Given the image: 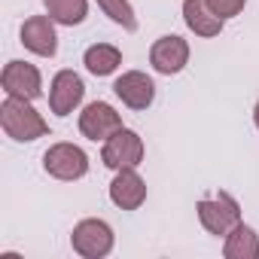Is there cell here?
I'll return each mask as SVG.
<instances>
[{
    "instance_id": "obj_5",
    "label": "cell",
    "mask_w": 259,
    "mask_h": 259,
    "mask_svg": "<svg viewBox=\"0 0 259 259\" xmlns=\"http://www.w3.org/2000/svg\"><path fill=\"white\" fill-rule=\"evenodd\" d=\"M101 162L113 171H122V168H138L144 162V141L138 132L132 128H122L113 138L104 141V150H101Z\"/></svg>"
},
{
    "instance_id": "obj_6",
    "label": "cell",
    "mask_w": 259,
    "mask_h": 259,
    "mask_svg": "<svg viewBox=\"0 0 259 259\" xmlns=\"http://www.w3.org/2000/svg\"><path fill=\"white\" fill-rule=\"evenodd\" d=\"M0 85L10 98H25V101H37L43 95V76L34 64L28 61H10L0 73Z\"/></svg>"
},
{
    "instance_id": "obj_11",
    "label": "cell",
    "mask_w": 259,
    "mask_h": 259,
    "mask_svg": "<svg viewBox=\"0 0 259 259\" xmlns=\"http://www.w3.org/2000/svg\"><path fill=\"white\" fill-rule=\"evenodd\" d=\"M22 46L40 58H55L58 52V34L52 16H31L22 25Z\"/></svg>"
},
{
    "instance_id": "obj_18",
    "label": "cell",
    "mask_w": 259,
    "mask_h": 259,
    "mask_svg": "<svg viewBox=\"0 0 259 259\" xmlns=\"http://www.w3.org/2000/svg\"><path fill=\"white\" fill-rule=\"evenodd\" d=\"M207 7L226 22V19H235L238 13H244V7H247V0H207Z\"/></svg>"
},
{
    "instance_id": "obj_4",
    "label": "cell",
    "mask_w": 259,
    "mask_h": 259,
    "mask_svg": "<svg viewBox=\"0 0 259 259\" xmlns=\"http://www.w3.org/2000/svg\"><path fill=\"white\" fill-rule=\"evenodd\" d=\"M43 168L55 180H82L89 174V156L76 144H52L43 153Z\"/></svg>"
},
{
    "instance_id": "obj_17",
    "label": "cell",
    "mask_w": 259,
    "mask_h": 259,
    "mask_svg": "<svg viewBox=\"0 0 259 259\" xmlns=\"http://www.w3.org/2000/svg\"><path fill=\"white\" fill-rule=\"evenodd\" d=\"M98 7L104 10V16H110V22H116L125 31H138V16L132 10L128 0H98Z\"/></svg>"
},
{
    "instance_id": "obj_12",
    "label": "cell",
    "mask_w": 259,
    "mask_h": 259,
    "mask_svg": "<svg viewBox=\"0 0 259 259\" xmlns=\"http://www.w3.org/2000/svg\"><path fill=\"white\" fill-rule=\"evenodd\" d=\"M110 201L122 210H138L147 201V183L141 180V174L135 168L116 171V177L110 183Z\"/></svg>"
},
{
    "instance_id": "obj_16",
    "label": "cell",
    "mask_w": 259,
    "mask_h": 259,
    "mask_svg": "<svg viewBox=\"0 0 259 259\" xmlns=\"http://www.w3.org/2000/svg\"><path fill=\"white\" fill-rule=\"evenodd\" d=\"M43 7H46V16H52V22L64 25V28L82 25L85 16H89L85 0H43Z\"/></svg>"
},
{
    "instance_id": "obj_8",
    "label": "cell",
    "mask_w": 259,
    "mask_h": 259,
    "mask_svg": "<svg viewBox=\"0 0 259 259\" xmlns=\"http://www.w3.org/2000/svg\"><path fill=\"white\" fill-rule=\"evenodd\" d=\"M150 64L156 73L162 76H174L180 73L186 64H189V43L177 34H168V37H159L150 49Z\"/></svg>"
},
{
    "instance_id": "obj_14",
    "label": "cell",
    "mask_w": 259,
    "mask_h": 259,
    "mask_svg": "<svg viewBox=\"0 0 259 259\" xmlns=\"http://www.w3.org/2000/svg\"><path fill=\"white\" fill-rule=\"evenodd\" d=\"M223 256L226 259H259V235L238 223L229 235H226V244H223Z\"/></svg>"
},
{
    "instance_id": "obj_3",
    "label": "cell",
    "mask_w": 259,
    "mask_h": 259,
    "mask_svg": "<svg viewBox=\"0 0 259 259\" xmlns=\"http://www.w3.org/2000/svg\"><path fill=\"white\" fill-rule=\"evenodd\" d=\"M113 229H110V223H104V220H79L76 226H73V235H70V247H73V253H79L82 259H101V256H107L110 250H113Z\"/></svg>"
},
{
    "instance_id": "obj_1",
    "label": "cell",
    "mask_w": 259,
    "mask_h": 259,
    "mask_svg": "<svg viewBox=\"0 0 259 259\" xmlns=\"http://www.w3.org/2000/svg\"><path fill=\"white\" fill-rule=\"evenodd\" d=\"M0 125H4L7 138L19 141V144H31L37 138H46L49 135V125L46 119L31 107V101L25 98H10L4 101V107H0Z\"/></svg>"
},
{
    "instance_id": "obj_15",
    "label": "cell",
    "mask_w": 259,
    "mask_h": 259,
    "mask_svg": "<svg viewBox=\"0 0 259 259\" xmlns=\"http://www.w3.org/2000/svg\"><path fill=\"white\" fill-rule=\"evenodd\" d=\"M82 64H85V70H89L92 76H110V73H116V67L122 64V52H119L116 46H110V43H95V46L85 49Z\"/></svg>"
},
{
    "instance_id": "obj_2",
    "label": "cell",
    "mask_w": 259,
    "mask_h": 259,
    "mask_svg": "<svg viewBox=\"0 0 259 259\" xmlns=\"http://www.w3.org/2000/svg\"><path fill=\"white\" fill-rule=\"evenodd\" d=\"M198 220H201V226L210 232V235H229L238 223H241V207H238V201L229 195V192H217L213 198H201L198 201Z\"/></svg>"
},
{
    "instance_id": "obj_19",
    "label": "cell",
    "mask_w": 259,
    "mask_h": 259,
    "mask_svg": "<svg viewBox=\"0 0 259 259\" xmlns=\"http://www.w3.org/2000/svg\"><path fill=\"white\" fill-rule=\"evenodd\" d=\"M253 122H256V128H259V104H256V110H253Z\"/></svg>"
},
{
    "instance_id": "obj_9",
    "label": "cell",
    "mask_w": 259,
    "mask_h": 259,
    "mask_svg": "<svg viewBox=\"0 0 259 259\" xmlns=\"http://www.w3.org/2000/svg\"><path fill=\"white\" fill-rule=\"evenodd\" d=\"M82 95H85V85H82L79 73L58 70L52 76V85H49V110L55 116H70L82 104Z\"/></svg>"
},
{
    "instance_id": "obj_10",
    "label": "cell",
    "mask_w": 259,
    "mask_h": 259,
    "mask_svg": "<svg viewBox=\"0 0 259 259\" xmlns=\"http://www.w3.org/2000/svg\"><path fill=\"white\" fill-rule=\"evenodd\" d=\"M113 92L125 107H132V110H147L156 101V82L141 70H125L113 82Z\"/></svg>"
},
{
    "instance_id": "obj_7",
    "label": "cell",
    "mask_w": 259,
    "mask_h": 259,
    "mask_svg": "<svg viewBox=\"0 0 259 259\" xmlns=\"http://www.w3.org/2000/svg\"><path fill=\"white\" fill-rule=\"evenodd\" d=\"M122 116L107 104V101H92L82 113H79V132L89 141H107L116 132H122Z\"/></svg>"
},
{
    "instance_id": "obj_13",
    "label": "cell",
    "mask_w": 259,
    "mask_h": 259,
    "mask_svg": "<svg viewBox=\"0 0 259 259\" xmlns=\"http://www.w3.org/2000/svg\"><path fill=\"white\" fill-rule=\"evenodd\" d=\"M183 22L195 37H217L223 31V19L207 7V0H183Z\"/></svg>"
}]
</instances>
